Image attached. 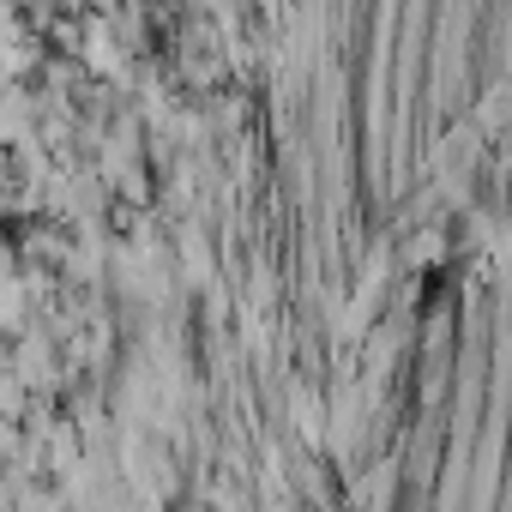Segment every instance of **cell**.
Here are the masks:
<instances>
[{
	"instance_id": "7a4b0ae2",
	"label": "cell",
	"mask_w": 512,
	"mask_h": 512,
	"mask_svg": "<svg viewBox=\"0 0 512 512\" xmlns=\"http://www.w3.org/2000/svg\"><path fill=\"white\" fill-rule=\"evenodd\" d=\"M55 7H79V0H55Z\"/></svg>"
},
{
	"instance_id": "6da1fadb",
	"label": "cell",
	"mask_w": 512,
	"mask_h": 512,
	"mask_svg": "<svg viewBox=\"0 0 512 512\" xmlns=\"http://www.w3.org/2000/svg\"><path fill=\"white\" fill-rule=\"evenodd\" d=\"M115 49H121V43H115V31L97 19V25L85 31V61H91L97 73H121V55H115Z\"/></svg>"
}]
</instances>
